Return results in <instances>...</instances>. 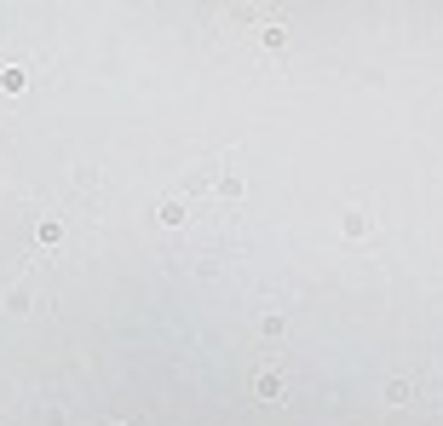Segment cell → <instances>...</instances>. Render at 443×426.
Here are the masks:
<instances>
[{
    "label": "cell",
    "mask_w": 443,
    "mask_h": 426,
    "mask_svg": "<svg viewBox=\"0 0 443 426\" xmlns=\"http://www.w3.org/2000/svg\"><path fill=\"white\" fill-rule=\"evenodd\" d=\"M369 231V207H351L346 213V236H363Z\"/></svg>",
    "instance_id": "cell-1"
},
{
    "label": "cell",
    "mask_w": 443,
    "mask_h": 426,
    "mask_svg": "<svg viewBox=\"0 0 443 426\" xmlns=\"http://www.w3.org/2000/svg\"><path fill=\"white\" fill-rule=\"evenodd\" d=\"M259 398L276 403V398H282V381H276V374H259Z\"/></svg>",
    "instance_id": "cell-2"
},
{
    "label": "cell",
    "mask_w": 443,
    "mask_h": 426,
    "mask_svg": "<svg viewBox=\"0 0 443 426\" xmlns=\"http://www.w3.org/2000/svg\"><path fill=\"white\" fill-rule=\"evenodd\" d=\"M415 398V386H403V381H386V403H409Z\"/></svg>",
    "instance_id": "cell-3"
}]
</instances>
